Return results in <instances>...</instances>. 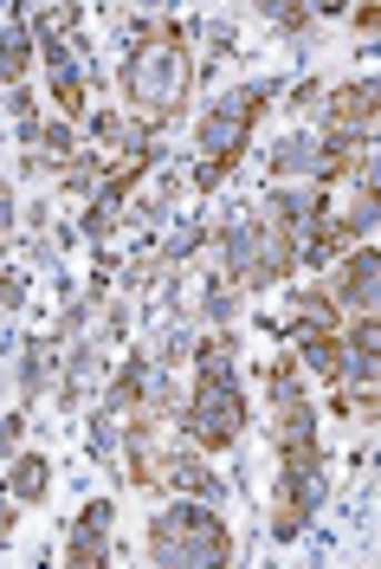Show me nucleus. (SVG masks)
<instances>
[{
  "label": "nucleus",
  "instance_id": "1",
  "mask_svg": "<svg viewBox=\"0 0 381 569\" xmlns=\"http://www.w3.org/2000/svg\"><path fill=\"white\" fill-rule=\"evenodd\" d=\"M181 84H188L181 33H174V27H142L137 52H130V66H123V91H130V104H137L142 117H162V110L181 98Z\"/></svg>",
  "mask_w": 381,
  "mask_h": 569
},
{
  "label": "nucleus",
  "instance_id": "2",
  "mask_svg": "<svg viewBox=\"0 0 381 569\" xmlns=\"http://www.w3.org/2000/svg\"><path fill=\"white\" fill-rule=\"evenodd\" d=\"M156 563L162 569H227L233 543H227V525L213 511H194V505H174L169 518H156Z\"/></svg>",
  "mask_w": 381,
  "mask_h": 569
},
{
  "label": "nucleus",
  "instance_id": "3",
  "mask_svg": "<svg viewBox=\"0 0 381 569\" xmlns=\"http://www.w3.org/2000/svg\"><path fill=\"white\" fill-rule=\"evenodd\" d=\"M240 415L245 401L240 389H233V376H227V362H220V350L201 356V389H194V401H188V440L194 447H227L233 433H240Z\"/></svg>",
  "mask_w": 381,
  "mask_h": 569
},
{
  "label": "nucleus",
  "instance_id": "4",
  "mask_svg": "<svg viewBox=\"0 0 381 569\" xmlns=\"http://www.w3.org/2000/svg\"><path fill=\"white\" fill-rule=\"evenodd\" d=\"M252 117H259V91H240V98H227V104L213 110L208 123H201V156H208V169H201V188L233 169V156H240L245 130H252Z\"/></svg>",
  "mask_w": 381,
  "mask_h": 569
},
{
  "label": "nucleus",
  "instance_id": "5",
  "mask_svg": "<svg viewBox=\"0 0 381 569\" xmlns=\"http://www.w3.org/2000/svg\"><path fill=\"white\" fill-rule=\"evenodd\" d=\"M110 557V505H84V518H78V531H71V550H66V569H104Z\"/></svg>",
  "mask_w": 381,
  "mask_h": 569
},
{
  "label": "nucleus",
  "instance_id": "6",
  "mask_svg": "<svg viewBox=\"0 0 381 569\" xmlns=\"http://www.w3.org/2000/svg\"><path fill=\"white\" fill-rule=\"evenodd\" d=\"M375 252H349V266H343V279L330 284V305L337 311H362L369 318V305H375Z\"/></svg>",
  "mask_w": 381,
  "mask_h": 569
},
{
  "label": "nucleus",
  "instance_id": "7",
  "mask_svg": "<svg viewBox=\"0 0 381 569\" xmlns=\"http://www.w3.org/2000/svg\"><path fill=\"white\" fill-rule=\"evenodd\" d=\"M369 110H375V84H343L330 98V137H369Z\"/></svg>",
  "mask_w": 381,
  "mask_h": 569
},
{
  "label": "nucleus",
  "instance_id": "8",
  "mask_svg": "<svg viewBox=\"0 0 381 569\" xmlns=\"http://www.w3.org/2000/svg\"><path fill=\"white\" fill-rule=\"evenodd\" d=\"M39 492H46V460L27 453V460L13 466V479H7V498H39Z\"/></svg>",
  "mask_w": 381,
  "mask_h": 569
},
{
  "label": "nucleus",
  "instance_id": "9",
  "mask_svg": "<svg viewBox=\"0 0 381 569\" xmlns=\"http://www.w3.org/2000/svg\"><path fill=\"white\" fill-rule=\"evenodd\" d=\"M0 71H27V33L0 39Z\"/></svg>",
  "mask_w": 381,
  "mask_h": 569
}]
</instances>
